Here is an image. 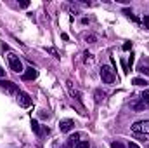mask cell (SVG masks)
<instances>
[{
	"label": "cell",
	"instance_id": "obj_21",
	"mask_svg": "<svg viewBox=\"0 0 149 148\" xmlns=\"http://www.w3.org/2000/svg\"><path fill=\"white\" fill-rule=\"evenodd\" d=\"M144 23H146V26L149 28V16H144Z\"/></svg>",
	"mask_w": 149,
	"mask_h": 148
},
{
	"label": "cell",
	"instance_id": "obj_9",
	"mask_svg": "<svg viewBox=\"0 0 149 148\" xmlns=\"http://www.w3.org/2000/svg\"><path fill=\"white\" fill-rule=\"evenodd\" d=\"M80 143V134L76 132V134H71L70 138H68V143H66V148H74L76 145Z\"/></svg>",
	"mask_w": 149,
	"mask_h": 148
},
{
	"label": "cell",
	"instance_id": "obj_18",
	"mask_svg": "<svg viewBox=\"0 0 149 148\" xmlns=\"http://www.w3.org/2000/svg\"><path fill=\"white\" fill-rule=\"evenodd\" d=\"M85 40H87V42H90V44H92V42H95V40H97V38L94 37V35H87V37H85Z\"/></svg>",
	"mask_w": 149,
	"mask_h": 148
},
{
	"label": "cell",
	"instance_id": "obj_12",
	"mask_svg": "<svg viewBox=\"0 0 149 148\" xmlns=\"http://www.w3.org/2000/svg\"><path fill=\"white\" fill-rule=\"evenodd\" d=\"M132 82H134V84H135V85H148V82H146V80H144V78H134V80H132Z\"/></svg>",
	"mask_w": 149,
	"mask_h": 148
},
{
	"label": "cell",
	"instance_id": "obj_1",
	"mask_svg": "<svg viewBox=\"0 0 149 148\" xmlns=\"http://www.w3.org/2000/svg\"><path fill=\"white\" fill-rule=\"evenodd\" d=\"M99 75H101V78H102L104 84H114V80H116L114 70H113L111 66H108V65H102V66H101Z\"/></svg>",
	"mask_w": 149,
	"mask_h": 148
},
{
	"label": "cell",
	"instance_id": "obj_11",
	"mask_svg": "<svg viewBox=\"0 0 149 148\" xmlns=\"http://www.w3.org/2000/svg\"><path fill=\"white\" fill-rule=\"evenodd\" d=\"M31 129H33L37 134H40V124H38L37 120H31Z\"/></svg>",
	"mask_w": 149,
	"mask_h": 148
},
{
	"label": "cell",
	"instance_id": "obj_15",
	"mask_svg": "<svg viewBox=\"0 0 149 148\" xmlns=\"http://www.w3.org/2000/svg\"><path fill=\"white\" fill-rule=\"evenodd\" d=\"M111 148H127L123 143H120V141H113L111 143Z\"/></svg>",
	"mask_w": 149,
	"mask_h": 148
},
{
	"label": "cell",
	"instance_id": "obj_8",
	"mask_svg": "<svg viewBox=\"0 0 149 148\" xmlns=\"http://www.w3.org/2000/svg\"><path fill=\"white\" fill-rule=\"evenodd\" d=\"M37 75H38V73H37V70L30 66V68H24L23 78H24V80H33V78H37Z\"/></svg>",
	"mask_w": 149,
	"mask_h": 148
},
{
	"label": "cell",
	"instance_id": "obj_17",
	"mask_svg": "<svg viewBox=\"0 0 149 148\" xmlns=\"http://www.w3.org/2000/svg\"><path fill=\"white\" fill-rule=\"evenodd\" d=\"M128 49H132V42H125L123 44V51H128Z\"/></svg>",
	"mask_w": 149,
	"mask_h": 148
},
{
	"label": "cell",
	"instance_id": "obj_6",
	"mask_svg": "<svg viewBox=\"0 0 149 148\" xmlns=\"http://www.w3.org/2000/svg\"><path fill=\"white\" fill-rule=\"evenodd\" d=\"M17 101H19V105L21 106H24V108H28V106H31V98L26 94V92H23V91H19L17 92Z\"/></svg>",
	"mask_w": 149,
	"mask_h": 148
},
{
	"label": "cell",
	"instance_id": "obj_19",
	"mask_svg": "<svg viewBox=\"0 0 149 148\" xmlns=\"http://www.w3.org/2000/svg\"><path fill=\"white\" fill-rule=\"evenodd\" d=\"M127 148H141V147H139L137 143H134V141H130V143L127 145Z\"/></svg>",
	"mask_w": 149,
	"mask_h": 148
},
{
	"label": "cell",
	"instance_id": "obj_22",
	"mask_svg": "<svg viewBox=\"0 0 149 148\" xmlns=\"http://www.w3.org/2000/svg\"><path fill=\"white\" fill-rule=\"evenodd\" d=\"M3 75H5V70H3V68H2V66H0V78H2V77H3Z\"/></svg>",
	"mask_w": 149,
	"mask_h": 148
},
{
	"label": "cell",
	"instance_id": "obj_10",
	"mask_svg": "<svg viewBox=\"0 0 149 148\" xmlns=\"http://www.w3.org/2000/svg\"><path fill=\"white\" fill-rule=\"evenodd\" d=\"M137 72H141V73H144V75H149V59L148 58L137 66Z\"/></svg>",
	"mask_w": 149,
	"mask_h": 148
},
{
	"label": "cell",
	"instance_id": "obj_5",
	"mask_svg": "<svg viewBox=\"0 0 149 148\" xmlns=\"http://www.w3.org/2000/svg\"><path fill=\"white\" fill-rule=\"evenodd\" d=\"M0 87L5 91V92H9V94H16L17 96V85L14 84V82H10V80H0Z\"/></svg>",
	"mask_w": 149,
	"mask_h": 148
},
{
	"label": "cell",
	"instance_id": "obj_20",
	"mask_svg": "<svg viewBox=\"0 0 149 148\" xmlns=\"http://www.w3.org/2000/svg\"><path fill=\"white\" fill-rule=\"evenodd\" d=\"M132 65H134V56H130V59H128V66L132 68Z\"/></svg>",
	"mask_w": 149,
	"mask_h": 148
},
{
	"label": "cell",
	"instance_id": "obj_2",
	"mask_svg": "<svg viewBox=\"0 0 149 148\" xmlns=\"http://www.w3.org/2000/svg\"><path fill=\"white\" fill-rule=\"evenodd\" d=\"M7 59H9V66H10V70H12V72H16V73H24L23 63H21V59H19L14 52H9Z\"/></svg>",
	"mask_w": 149,
	"mask_h": 148
},
{
	"label": "cell",
	"instance_id": "obj_3",
	"mask_svg": "<svg viewBox=\"0 0 149 148\" xmlns=\"http://www.w3.org/2000/svg\"><path fill=\"white\" fill-rule=\"evenodd\" d=\"M146 108H149V91H144L142 92L139 103H134V110L141 111V110H146Z\"/></svg>",
	"mask_w": 149,
	"mask_h": 148
},
{
	"label": "cell",
	"instance_id": "obj_7",
	"mask_svg": "<svg viewBox=\"0 0 149 148\" xmlns=\"http://www.w3.org/2000/svg\"><path fill=\"white\" fill-rule=\"evenodd\" d=\"M73 127H74V122H73V120H70V118H66V120H61V122H59V131H61V132H70Z\"/></svg>",
	"mask_w": 149,
	"mask_h": 148
},
{
	"label": "cell",
	"instance_id": "obj_13",
	"mask_svg": "<svg viewBox=\"0 0 149 148\" xmlns=\"http://www.w3.org/2000/svg\"><path fill=\"white\" fill-rule=\"evenodd\" d=\"M123 12H125V14H127V16H128V18H130V19H134V21H135V23H137V21H139V19H137V18H135V16H134V14H132V11H130V9H125V11H123Z\"/></svg>",
	"mask_w": 149,
	"mask_h": 148
},
{
	"label": "cell",
	"instance_id": "obj_14",
	"mask_svg": "<svg viewBox=\"0 0 149 148\" xmlns=\"http://www.w3.org/2000/svg\"><path fill=\"white\" fill-rule=\"evenodd\" d=\"M74 148H90V143H88V141H80Z\"/></svg>",
	"mask_w": 149,
	"mask_h": 148
},
{
	"label": "cell",
	"instance_id": "obj_4",
	"mask_svg": "<svg viewBox=\"0 0 149 148\" xmlns=\"http://www.w3.org/2000/svg\"><path fill=\"white\" fill-rule=\"evenodd\" d=\"M134 132H141V134H149V120H139L132 125Z\"/></svg>",
	"mask_w": 149,
	"mask_h": 148
},
{
	"label": "cell",
	"instance_id": "obj_16",
	"mask_svg": "<svg viewBox=\"0 0 149 148\" xmlns=\"http://www.w3.org/2000/svg\"><path fill=\"white\" fill-rule=\"evenodd\" d=\"M28 5H30V2H28V0H23V2H19V7H23V9H26Z\"/></svg>",
	"mask_w": 149,
	"mask_h": 148
}]
</instances>
